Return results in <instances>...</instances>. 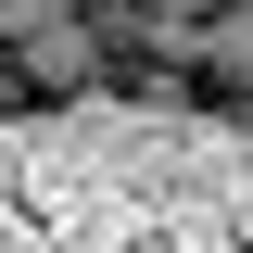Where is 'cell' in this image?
<instances>
[{
    "label": "cell",
    "instance_id": "obj_6",
    "mask_svg": "<svg viewBox=\"0 0 253 253\" xmlns=\"http://www.w3.org/2000/svg\"><path fill=\"white\" fill-rule=\"evenodd\" d=\"M228 126H241V139H253V101H241V114H228Z\"/></svg>",
    "mask_w": 253,
    "mask_h": 253
},
{
    "label": "cell",
    "instance_id": "obj_1",
    "mask_svg": "<svg viewBox=\"0 0 253 253\" xmlns=\"http://www.w3.org/2000/svg\"><path fill=\"white\" fill-rule=\"evenodd\" d=\"M0 253H253V139L152 89L0 114Z\"/></svg>",
    "mask_w": 253,
    "mask_h": 253
},
{
    "label": "cell",
    "instance_id": "obj_3",
    "mask_svg": "<svg viewBox=\"0 0 253 253\" xmlns=\"http://www.w3.org/2000/svg\"><path fill=\"white\" fill-rule=\"evenodd\" d=\"M203 76L253 89V13H215V26H203Z\"/></svg>",
    "mask_w": 253,
    "mask_h": 253
},
{
    "label": "cell",
    "instance_id": "obj_4",
    "mask_svg": "<svg viewBox=\"0 0 253 253\" xmlns=\"http://www.w3.org/2000/svg\"><path fill=\"white\" fill-rule=\"evenodd\" d=\"M76 13H89V0H0V26H13V38H38V26H76Z\"/></svg>",
    "mask_w": 253,
    "mask_h": 253
},
{
    "label": "cell",
    "instance_id": "obj_5",
    "mask_svg": "<svg viewBox=\"0 0 253 253\" xmlns=\"http://www.w3.org/2000/svg\"><path fill=\"white\" fill-rule=\"evenodd\" d=\"M152 13H228V0H152Z\"/></svg>",
    "mask_w": 253,
    "mask_h": 253
},
{
    "label": "cell",
    "instance_id": "obj_2",
    "mask_svg": "<svg viewBox=\"0 0 253 253\" xmlns=\"http://www.w3.org/2000/svg\"><path fill=\"white\" fill-rule=\"evenodd\" d=\"M13 63H26L38 89H63V101H76V89L101 76V26H89V13H76V26H38V38H13Z\"/></svg>",
    "mask_w": 253,
    "mask_h": 253
}]
</instances>
